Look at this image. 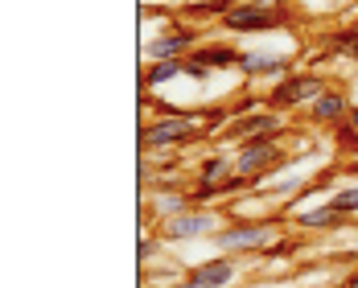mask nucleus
I'll return each mask as SVG.
<instances>
[{
	"mask_svg": "<svg viewBox=\"0 0 358 288\" xmlns=\"http://www.w3.org/2000/svg\"><path fill=\"white\" fill-rule=\"evenodd\" d=\"M338 288H358V268H355V272H346V276L338 280Z\"/></svg>",
	"mask_w": 358,
	"mask_h": 288,
	"instance_id": "5701e85b",
	"label": "nucleus"
},
{
	"mask_svg": "<svg viewBox=\"0 0 358 288\" xmlns=\"http://www.w3.org/2000/svg\"><path fill=\"white\" fill-rule=\"evenodd\" d=\"M334 144H338V152L355 157V152H358V128H350V124H338V128H334Z\"/></svg>",
	"mask_w": 358,
	"mask_h": 288,
	"instance_id": "412c9836",
	"label": "nucleus"
},
{
	"mask_svg": "<svg viewBox=\"0 0 358 288\" xmlns=\"http://www.w3.org/2000/svg\"><path fill=\"white\" fill-rule=\"evenodd\" d=\"M239 74L243 78H276V74H288V58L280 54H243L239 58Z\"/></svg>",
	"mask_w": 358,
	"mask_h": 288,
	"instance_id": "f8f14e48",
	"label": "nucleus"
},
{
	"mask_svg": "<svg viewBox=\"0 0 358 288\" xmlns=\"http://www.w3.org/2000/svg\"><path fill=\"white\" fill-rule=\"evenodd\" d=\"M350 108H355V103L346 99V91H342V87H329V91H322V95L309 103L305 120H313L317 128H338V124H346Z\"/></svg>",
	"mask_w": 358,
	"mask_h": 288,
	"instance_id": "9d476101",
	"label": "nucleus"
},
{
	"mask_svg": "<svg viewBox=\"0 0 358 288\" xmlns=\"http://www.w3.org/2000/svg\"><path fill=\"white\" fill-rule=\"evenodd\" d=\"M235 280H239V259L235 255H215L206 264H194L178 280V288H231Z\"/></svg>",
	"mask_w": 358,
	"mask_h": 288,
	"instance_id": "6e6552de",
	"label": "nucleus"
},
{
	"mask_svg": "<svg viewBox=\"0 0 358 288\" xmlns=\"http://www.w3.org/2000/svg\"><path fill=\"white\" fill-rule=\"evenodd\" d=\"M198 50V29H189V25H169L165 34H157L148 45H144V54H148V62H185L189 54Z\"/></svg>",
	"mask_w": 358,
	"mask_h": 288,
	"instance_id": "0eeeda50",
	"label": "nucleus"
},
{
	"mask_svg": "<svg viewBox=\"0 0 358 288\" xmlns=\"http://www.w3.org/2000/svg\"><path fill=\"white\" fill-rule=\"evenodd\" d=\"M329 87H334V82H329V74H322V71H288L268 87L264 108H272V111L309 108V103H313L322 91H329Z\"/></svg>",
	"mask_w": 358,
	"mask_h": 288,
	"instance_id": "f03ea898",
	"label": "nucleus"
},
{
	"mask_svg": "<svg viewBox=\"0 0 358 288\" xmlns=\"http://www.w3.org/2000/svg\"><path fill=\"white\" fill-rule=\"evenodd\" d=\"M152 210L161 218H173V215H185V210H194V198L185 194V189H157L152 198Z\"/></svg>",
	"mask_w": 358,
	"mask_h": 288,
	"instance_id": "4468645a",
	"label": "nucleus"
},
{
	"mask_svg": "<svg viewBox=\"0 0 358 288\" xmlns=\"http://www.w3.org/2000/svg\"><path fill=\"white\" fill-rule=\"evenodd\" d=\"M346 124H350V128H358V103L350 108V115H346Z\"/></svg>",
	"mask_w": 358,
	"mask_h": 288,
	"instance_id": "b1692460",
	"label": "nucleus"
},
{
	"mask_svg": "<svg viewBox=\"0 0 358 288\" xmlns=\"http://www.w3.org/2000/svg\"><path fill=\"white\" fill-rule=\"evenodd\" d=\"M329 206L338 210L342 218H355L358 215V185H346V189H338L334 198H329Z\"/></svg>",
	"mask_w": 358,
	"mask_h": 288,
	"instance_id": "6ab92c4d",
	"label": "nucleus"
},
{
	"mask_svg": "<svg viewBox=\"0 0 358 288\" xmlns=\"http://www.w3.org/2000/svg\"><path fill=\"white\" fill-rule=\"evenodd\" d=\"M198 178L202 181H215V185H227L235 178V157H206L198 165Z\"/></svg>",
	"mask_w": 358,
	"mask_h": 288,
	"instance_id": "dca6fc26",
	"label": "nucleus"
},
{
	"mask_svg": "<svg viewBox=\"0 0 358 288\" xmlns=\"http://www.w3.org/2000/svg\"><path fill=\"white\" fill-rule=\"evenodd\" d=\"M280 218L285 210L272 218H248L239 215V210H231L227 222H222V231L215 235V247L222 255H248V252H264L268 243H272V231L280 226Z\"/></svg>",
	"mask_w": 358,
	"mask_h": 288,
	"instance_id": "f257e3e1",
	"label": "nucleus"
},
{
	"mask_svg": "<svg viewBox=\"0 0 358 288\" xmlns=\"http://www.w3.org/2000/svg\"><path fill=\"white\" fill-rule=\"evenodd\" d=\"M288 21V8L285 4H268V0H235L227 13H222V29L227 34H239V37H248V34H272V29H285Z\"/></svg>",
	"mask_w": 358,
	"mask_h": 288,
	"instance_id": "7ed1b4c3",
	"label": "nucleus"
},
{
	"mask_svg": "<svg viewBox=\"0 0 358 288\" xmlns=\"http://www.w3.org/2000/svg\"><path fill=\"white\" fill-rule=\"evenodd\" d=\"M189 198H194V206H202V202H215V198H222V185L194 178V185H189Z\"/></svg>",
	"mask_w": 358,
	"mask_h": 288,
	"instance_id": "aec40b11",
	"label": "nucleus"
},
{
	"mask_svg": "<svg viewBox=\"0 0 358 288\" xmlns=\"http://www.w3.org/2000/svg\"><path fill=\"white\" fill-rule=\"evenodd\" d=\"M222 231V215L215 210H185V215H173L161 222V239L165 243H194V239H215Z\"/></svg>",
	"mask_w": 358,
	"mask_h": 288,
	"instance_id": "423d86ee",
	"label": "nucleus"
},
{
	"mask_svg": "<svg viewBox=\"0 0 358 288\" xmlns=\"http://www.w3.org/2000/svg\"><path fill=\"white\" fill-rule=\"evenodd\" d=\"M288 124L280 111L264 108V111H248V115H235L231 120V128H227V136H239V144L243 141H259V136H276V141H285Z\"/></svg>",
	"mask_w": 358,
	"mask_h": 288,
	"instance_id": "1a4fd4ad",
	"label": "nucleus"
},
{
	"mask_svg": "<svg viewBox=\"0 0 358 288\" xmlns=\"http://www.w3.org/2000/svg\"><path fill=\"white\" fill-rule=\"evenodd\" d=\"M178 74H185V62H148L144 66V87L152 91V87H165L169 78H178Z\"/></svg>",
	"mask_w": 358,
	"mask_h": 288,
	"instance_id": "f3484780",
	"label": "nucleus"
},
{
	"mask_svg": "<svg viewBox=\"0 0 358 288\" xmlns=\"http://www.w3.org/2000/svg\"><path fill=\"white\" fill-rule=\"evenodd\" d=\"M231 4H235V0H194V4H185L181 13H185L189 21H210V17L222 21V13H227Z\"/></svg>",
	"mask_w": 358,
	"mask_h": 288,
	"instance_id": "a211bd4d",
	"label": "nucleus"
},
{
	"mask_svg": "<svg viewBox=\"0 0 358 288\" xmlns=\"http://www.w3.org/2000/svg\"><path fill=\"white\" fill-rule=\"evenodd\" d=\"M325 50L334 58H346V62H358V29H334L325 37Z\"/></svg>",
	"mask_w": 358,
	"mask_h": 288,
	"instance_id": "2eb2a0df",
	"label": "nucleus"
},
{
	"mask_svg": "<svg viewBox=\"0 0 358 288\" xmlns=\"http://www.w3.org/2000/svg\"><path fill=\"white\" fill-rule=\"evenodd\" d=\"M239 58H243V50L231 41H198V50L189 54V62H198L206 71H239Z\"/></svg>",
	"mask_w": 358,
	"mask_h": 288,
	"instance_id": "9b49d317",
	"label": "nucleus"
},
{
	"mask_svg": "<svg viewBox=\"0 0 358 288\" xmlns=\"http://www.w3.org/2000/svg\"><path fill=\"white\" fill-rule=\"evenodd\" d=\"M285 144L276 141V136H259V141H243L235 148V173H243V178L259 181L264 173H272L276 165H285Z\"/></svg>",
	"mask_w": 358,
	"mask_h": 288,
	"instance_id": "39448f33",
	"label": "nucleus"
},
{
	"mask_svg": "<svg viewBox=\"0 0 358 288\" xmlns=\"http://www.w3.org/2000/svg\"><path fill=\"white\" fill-rule=\"evenodd\" d=\"M296 252V239H285V243H268V247H264V259H285V255H292Z\"/></svg>",
	"mask_w": 358,
	"mask_h": 288,
	"instance_id": "4be33fe9",
	"label": "nucleus"
},
{
	"mask_svg": "<svg viewBox=\"0 0 358 288\" xmlns=\"http://www.w3.org/2000/svg\"><path fill=\"white\" fill-rule=\"evenodd\" d=\"M292 222H296L301 231H338V226L350 222V218H342L329 202H322V206H313V210H292Z\"/></svg>",
	"mask_w": 358,
	"mask_h": 288,
	"instance_id": "ddd939ff",
	"label": "nucleus"
},
{
	"mask_svg": "<svg viewBox=\"0 0 358 288\" xmlns=\"http://www.w3.org/2000/svg\"><path fill=\"white\" fill-rule=\"evenodd\" d=\"M198 120H202V111H165V115H157L152 124H144V132H141L144 152H169V148L194 144L202 136Z\"/></svg>",
	"mask_w": 358,
	"mask_h": 288,
	"instance_id": "20e7f679",
	"label": "nucleus"
}]
</instances>
